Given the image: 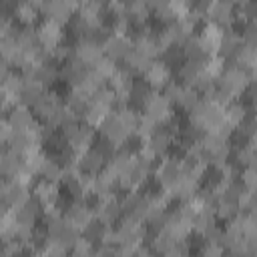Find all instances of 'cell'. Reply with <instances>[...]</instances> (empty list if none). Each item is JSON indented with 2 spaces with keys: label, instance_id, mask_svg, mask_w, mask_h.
Segmentation results:
<instances>
[{
  "label": "cell",
  "instance_id": "7402d4cb",
  "mask_svg": "<svg viewBox=\"0 0 257 257\" xmlns=\"http://www.w3.org/2000/svg\"><path fill=\"white\" fill-rule=\"evenodd\" d=\"M237 213H239L237 201H233V199H229V197H225V195L215 201V217L229 221V219H233Z\"/></svg>",
  "mask_w": 257,
  "mask_h": 257
},
{
  "label": "cell",
  "instance_id": "2e32d148",
  "mask_svg": "<svg viewBox=\"0 0 257 257\" xmlns=\"http://www.w3.org/2000/svg\"><path fill=\"white\" fill-rule=\"evenodd\" d=\"M173 141H175V137L165 128V126H159L155 133H153V137L149 139V145H151V149L157 153V157L159 155H165L167 153V149L173 145Z\"/></svg>",
  "mask_w": 257,
  "mask_h": 257
},
{
  "label": "cell",
  "instance_id": "74e56055",
  "mask_svg": "<svg viewBox=\"0 0 257 257\" xmlns=\"http://www.w3.org/2000/svg\"><path fill=\"white\" fill-rule=\"evenodd\" d=\"M12 126H10V122H8V118H4V116H0V145H4V143H8V139H10V135H12Z\"/></svg>",
  "mask_w": 257,
  "mask_h": 257
},
{
  "label": "cell",
  "instance_id": "8fae6325",
  "mask_svg": "<svg viewBox=\"0 0 257 257\" xmlns=\"http://www.w3.org/2000/svg\"><path fill=\"white\" fill-rule=\"evenodd\" d=\"M76 165H78V169H80L82 173L96 177V175L102 171V167L106 165V161H104V157H102L98 151L88 149L86 153H82V155L76 157Z\"/></svg>",
  "mask_w": 257,
  "mask_h": 257
},
{
  "label": "cell",
  "instance_id": "f546056e",
  "mask_svg": "<svg viewBox=\"0 0 257 257\" xmlns=\"http://www.w3.org/2000/svg\"><path fill=\"white\" fill-rule=\"evenodd\" d=\"M163 62L171 68V64H175V62H183L185 60V54H183V48H181V44H173V46H169L165 52H163Z\"/></svg>",
  "mask_w": 257,
  "mask_h": 257
},
{
  "label": "cell",
  "instance_id": "d590c367",
  "mask_svg": "<svg viewBox=\"0 0 257 257\" xmlns=\"http://www.w3.org/2000/svg\"><path fill=\"white\" fill-rule=\"evenodd\" d=\"M203 237H205L207 243H217V245H221V241H223V229H221L219 225H213Z\"/></svg>",
  "mask_w": 257,
  "mask_h": 257
},
{
  "label": "cell",
  "instance_id": "5bb4252c",
  "mask_svg": "<svg viewBox=\"0 0 257 257\" xmlns=\"http://www.w3.org/2000/svg\"><path fill=\"white\" fill-rule=\"evenodd\" d=\"M22 165H24L22 155H18L10 149L0 153V177H6L8 181H12L14 175L22 169Z\"/></svg>",
  "mask_w": 257,
  "mask_h": 257
},
{
  "label": "cell",
  "instance_id": "7a4b0ae2",
  "mask_svg": "<svg viewBox=\"0 0 257 257\" xmlns=\"http://www.w3.org/2000/svg\"><path fill=\"white\" fill-rule=\"evenodd\" d=\"M98 131H100V137L106 139V141H110L116 149H120V147L131 139V133L120 124V120H118V116H116L114 110H110V112L102 118V122L98 124Z\"/></svg>",
  "mask_w": 257,
  "mask_h": 257
},
{
  "label": "cell",
  "instance_id": "ab89813d",
  "mask_svg": "<svg viewBox=\"0 0 257 257\" xmlns=\"http://www.w3.org/2000/svg\"><path fill=\"white\" fill-rule=\"evenodd\" d=\"M0 153H2V145H0Z\"/></svg>",
  "mask_w": 257,
  "mask_h": 257
},
{
  "label": "cell",
  "instance_id": "ffe728a7",
  "mask_svg": "<svg viewBox=\"0 0 257 257\" xmlns=\"http://www.w3.org/2000/svg\"><path fill=\"white\" fill-rule=\"evenodd\" d=\"M249 108H253V106H245L243 102L233 100L231 104L225 106V124H229L231 128H237V124L243 120V116L247 114Z\"/></svg>",
  "mask_w": 257,
  "mask_h": 257
},
{
  "label": "cell",
  "instance_id": "836d02e7",
  "mask_svg": "<svg viewBox=\"0 0 257 257\" xmlns=\"http://www.w3.org/2000/svg\"><path fill=\"white\" fill-rule=\"evenodd\" d=\"M241 185L245 187V191L255 193V167H245L241 173Z\"/></svg>",
  "mask_w": 257,
  "mask_h": 257
},
{
  "label": "cell",
  "instance_id": "52a82bcc",
  "mask_svg": "<svg viewBox=\"0 0 257 257\" xmlns=\"http://www.w3.org/2000/svg\"><path fill=\"white\" fill-rule=\"evenodd\" d=\"M199 36V42L205 50L207 56H213V54H219V46H221V40H223V28L215 22H207L203 26V32L197 34Z\"/></svg>",
  "mask_w": 257,
  "mask_h": 257
},
{
  "label": "cell",
  "instance_id": "60d3db41",
  "mask_svg": "<svg viewBox=\"0 0 257 257\" xmlns=\"http://www.w3.org/2000/svg\"><path fill=\"white\" fill-rule=\"evenodd\" d=\"M223 257H225V255H223ZM227 257H233V255H227Z\"/></svg>",
  "mask_w": 257,
  "mask_h": 257
},
{
  "label": "cell",
  "instance_id": "f35d334b",
  "mask_svg": "<svg viewBox=\"0 0 257 257\" xmlns=\"http://www.w3.org/2000/svg\"><path fill=\"white\" fill-rule=\"evenodd\" d=\"M94 253L96 257H116V245H100Z\"/></svg>",
  "mask_w": 257,
  "mask_h": 257
},
{
  "label": "cell",
  "instance_id": "83f0119b",
  "mask_svg": "<svg viewBox=\"0 0 257 257\" xmlns=\"http://www.w3.org/2000/svg\"><path fill=\"white\" fill-rule=\"evenodd\" d=\"M92 100L98 102V104H102V106H106V108H110V110H112V106H116V94H114V90L110 86L98 88L92 94Z\"/></svg>",
  "mask_w": 257,
  "mask_h": 257
},
{
  "label": "cell",
  "instance_id": "f1b7e54d",
  "mask_svg": "<svg viewBox=\"0 0 257 257\" xmlns=\"http://www.w3.org/2000/svg\"><path fill=\"white\" fill-rule=\"evenodd\" d=\"M199 92L193 88V86H183V92H181V98H179V106H183L185 110H191L197 102H199Z\"/></svg>",
  "mask_w": 257,
  "mask_h": 257
},
{
  "label": "cell",
  "instance_id": "4fadbf2b",
  "mask_svg": "<svg viewBox=\"0 0 257 257\" xmlns=\"http://www.w3.org/2000/svg\"><path fill=\"white\" fill-rule=\"evenodd\" d=\"M34 197L40 201L42 207L46 205H56L58 199H60V189H58V183H52V181H38L34 185Z\"/></svg>",
  "mask_w": 257,
  "mask_h": 257
},
{
  "label": "cell",
  "instance_id": "4dcf8cb0",
  "mask_svg": "<svg viewBox=\"0 0 257 257\" xmlns=\"http://www.w3.org/2000/svg\"><path fill=\"white\" fill-rule=\"evenodd\" d=\"M181 92H183V84L177 82V80H169V82L163 86V96H165L171 104H173V102H179Z\"/></svg>",
  "mask_w": 257,
  "mask_h": 257
},
{
  "label": "cell",
  "instance_id": "d4e9b609",
  "mask_svg": "<svg viewBox=\"0 0 257 257\" xmlns=\"http://www.w3.org/2000/svg\"><path fill=\"white\" fill-rule=\"evenodd\" d=\"M177 241L171 237V235H167L165 231H161V233H157L153 239H151V251L155 253V255H165L173 245H175Z\"/></svg>",
  "mask_w": 257,
  "mask_h": 257
},
{
  "label": "cell",
  "instance_id": "e0dca14e",
  "mask_svg": "<svg viewBox=\"0 0 257 257\" xmlns=\"http://www.w3.org/2000/svg\"><path fill=\"white\" fill-rule=\"evenodd\" d=\"M181 48H183V54H185L187 60H201V62H203V60L207 58V54H205V50H203V46H201L197 34L187 36V38L183 40Z\"/></svg>",
  "mask_w": 257,
  "mask_h": 257
},
{
  "label": "cell",
  "instance_id": "484cf974",
  "mask_svg": "<svg viewBox=\"0 0 257 257\" xmlns=\"http://www.w3.org/2000/svg\"><path fill=\"white\" fill-rule=\"evenodd\" d=\"M108 225H104V223H100L96 217L82 229V237L86 239V241H90V243H94V241H102V235H104V229H106Z\"/></svg>",
  "mask_w": 257,
  "mask_h": 257
},
{
  "label": "cell",
  "instance_id": "603a6c76",
  "mask_svg": "<svg viewBox=\"0 0 257 257\" xmlns=\"http://www.w3.org/2000/svg\"><path fill=\"white\" fill-rule=\"evenodd\" d=\"M40 175H42L46 181L60 183V181H62V165L58 163V157H46Z\"/></svg>",
  "mask_w": 257,
  "mask_h": 257
},
{
  "label": "cell",
  "instance_id": "8992f818",
  "mask_svg": "<svg viewBox=\"0 0 257 257\" xmlns=\"http://www.w3.org/2000/svg\"><path fill=\"white\" fill-rule=\"evenodd\" d=\"M72 50H74L76 58H78L84 66H88V68H92V66L104 56L102 46H98L96 42H92V40H88V38L76 40V44L72 46Z\"/></svg>",
  "mask_w": 257,
  "mask_h": 257
},
{
  "label": "cell",
  "instance_id": "7c38bea8",
  "mask_svg": "<svg viewBox=\"0 0 257 257\" xmlns=\"http://www.w3.org/2000/svg\"><path fill=\"white\" fill-rule=\"evenodd\" d=\"M6 118H8V122H10V126H12L14 131H30V128L36 124L32 110H30L28 106H24V104H16V106L8 112Z\"/></svg>",
  "mask_w": 257,
  "mask_h": 257
},
{
  "label": "cell",
  "instance_id": "cb8c5ba5",
  "mask_svg": "<svg viewBox=\"0 0 257 257\" xmlns=\"http://www.w3.org/2000/svg\"><path fill=\"white\" fill-rule=\"evenodd\" d=\"M56 78H58V68H56L52 62H44V64H38V66H36V80H38L42 86L52 84Z\"/></svg>",
  "mask_w": 257,
  "mask_h": 257
},
{
  "label": "cell",
  "instance_id": "d6a6232c",
  "mask_svg": "<svg viewBox=\"0 0 257 257\" xmlns=\"http://www.w3.org/2000/svg\"><path fill=\"white\" fill-rule=\"evenodd\" d=\"M22 84H24V80H22V76L20 74H14V72H10L8 74V78L0 84L6 92H10V94H14V96H18L20 94V88H22Z\"/></svg>",
  "mask_w": 257,
  "mask_h": 257
},
{
  "label": "cell",
  "instance_id": "ba28073f",
  "mask_svg": "<svg viewBox=\"0 0 257 257\" xmlns=\"http://www.w3.org/2000/svg\"><path fill=\"white\" fill-rule=\"evenodd\" d=\"M131 50H133V38L131 36H114V34H110L106 38V42L102 44V52L110 60H118V58L124 60V56Z\"/></svg>",
  "mask_w": 257,
  "mask_h": 257
},
{
  "label": "cell",
  "instance_id": "4316f807",
  "mask_svg": "<svg viewBox=\"0 0 257 257\" xmlns=\"http://www.w3.org/2000/svg\"><path fill=\"white\" fill-rule=\"evenodd\" d=\"M92 70H94V72H96L100 78H104V80H110L118 68H116L114 60H110L108 56H102V58H100V60H98V62L92 66Z\"/></svg>",
  "mask_w": 257,
  "mask_h": 257
},
{
  "label": "cell",
  "instance_id": "9c48e42d",
  "mask_svg": "<svg viewBox=\"0 0 257 257\" xmlns=\"http://www.w3.org/2000/svg\"><path fill=\"white\" fill-rule=\"evenodd\" d=\"M151 88L155 90H161L169 80H171V68L163 62V60H153L151 66L147 68L145 72V78H143Z\"/></svg>",
  "mask_w": 257,
  "mask_h": 257
},
{
  "label": "cell",
  "instance_id": "3957f363",
  "mask_svg": "<svg viewBox=\"0 0 257 257\" xmlns=\"http://www.w3.org/2000/svg\"><path fill=\"white\" fill-rule=\"evenodd\" d=\"M181 175H183V165H181V159H179L177 155L165 157V159L157 165V169H155L157 183L163 187V191H169Z\"/></svg>",
  "mask_w": 257,
  "mask_h": 257
},
{
  "label": "cell",
  "instance_id": "6da1fadb",
  "mask_svg": "<svg viewBox=\"0 0 257 257\" xmlns=\"http://www.w3.org/2000/svg\"><path fill=\"white\" fill-rule=\"evenodd\" d=\"M78 10V2H68V0H50V2H38V12H42L46 18L58 22V24H66L74 12Z\"/></svg>",
  "mask_w": 257,
  "mask_h": 257
},
{
  "label": "cell",
  "instance_id": "9a60e30c",
  "mask_svg": "<svg viewBox=\"0 0 257 257\" xmlns=\"http://www.w3.org/2000/svg\"><path fill=\"white\" fill-rule=\"evenodd\" d=\"M42 92H44V86L38 80H24V84L20 88V94H18V102L24 104V106H32Z\"/></svg>",
  "mask_w": 257,
  "mask_h": 257
},
{
  "label": "cell",
  "instance_id": "30bf717a",
  "mask_svg": "<svg viewBox=\"0 0 257 257\" xmlns=\"http://www.w3.org/2000/svg\"><path fill=\"white\" fill-rule=\"evenodd\" d=\"M58 106H62V102H60V98H58L56 92H42L36 98V102L32 104V114L38 116V118H42L46 122Z\"/></svg>",
  "mask_w": 257,
  "mask_h": 257
},
{
  "label": "cell",
  "instance_id": "1f68e13d",
  "mask_svg": "<svg viewBox=\"0 0 257 257\" xmlns=\"http://www.w3.org/2000/svg\"><path fill=\"white\" fill-rule=\"evenodd\" d=\"M72 249V257H90L94 253V247L90 241H86L82 235L76 239V243L70 247Z\"/></svg>",
  "mask_w": 257,
  "mask_h": 257
},
{
  "label": "cell",
  "instance_id": "8d00e7d4",
  "mask_svg": "<svg viewBox=\"0 0 257 257\" xmlns=\"http://www.w3.org/2000/svg\"><path fill=\"white\" fill-rule=\"evenodd\" d=\"M201 257H223V247L217 245V243H207L205 241V247L201 251Z\"/></svg>",
  "mask_w": 257,
  "mask_h": 257
},
{
  "label": "cell",
  "instance_id": "44dd1931",
  "mask_svg": "<svg viewBox=\"0 0 257 257\" xmlns=\"http://www.w3.org/2000/svg\"><path fill=\"white\" fill-rule=\"evenodd\" d=\"M110 112V108H106V106H102V104H98V102H94V100H90L88 102V106H86V112H84V124H88V126H98L100 122H102V118L106 116Z\"/></svg>",
  "mask_w": 257,
  "mask_h": 257
},
{
  "label": "cell",
  "instance_id": "5b68a950",
  "mask_svg": "<svg viewBox=\"0 0 257 257\" xmlns=\"http://www.w3.org/2000/svg\"><path fill=\"white\" fill-rule=\"evenodd\" d=\"M92 143H94V128L88 126V124H78L76 131L66 139V145L68 149L78 157L82 153H86L88 149H92Z\"/></svg>",
  "mask_w": 257,
  "mask_h": 257
},
{
  "label": "cell",
  "instance_id": "d6986e66",
  "mask_svg": "<svg viewBox=\"0 0 257 257\" xmlns=\"http://www.w3.org/2000/svg\"><path fill=\"white\" fill-rule=\"evenodd\" d=\"M151 58L149 56H145V54H141V52H137V50H131L126 56H124V66L128 68V70H133L135 74H145L147 72V68L151 66Z\"/></svg>",
  "mask_w": 257,
  "mask_h": 257
},
{
  "label": "cell",
  "instance_id": "e575fe53",
  "mask_svg": "<svg viewBox=\"0 0 257 257\" xmlns=\"http://www.w3.org/2000/svg\"><path fill=\"white\" fill-rule=\"evenodd\" d=\"M165 257H189V243H185V241L175 243V245L165 253Z\"/></svg>",
  "mask_w": 257,
  "mask_h": 257
},
{
  "label": "cell",
  "instance_id": "ac0fdd59",
  "mask_svg": "<svg viewBox=\"0 0 257 257\" xmlns=\"http://www.w3.org/2000/svg\"><path fill=\"white\" fill-rule=\"evenodd\" d=\"M14 16L24 24V26H32L38 18V2H22L16 4Z\"/></svg>",
  "mask_w": 257,
  "mask_h": 257
},
{
  "label": "cell",
  "instance_id": "277c9868",
  "mask_svg": "<svg viewBox=\"0 0 257 257\" xmlns=\"http://www.w3.org/2000/svg\"><path fill=\"white\" fill-rule=\"evenodd\" d=\"M62 24L50 20V18H44L42 24L38 26L36 34H38V42L40 46L46 50V52H52L56 46L62 44V38H64V32H62Z\"/></svg>",
  "mask_w": 257,
  "mask_h": 257
}]
</instances>
